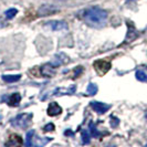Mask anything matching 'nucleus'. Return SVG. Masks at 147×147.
<instances>
[{
  "label": "nucleus",
  "mask_w": 147,
  "mask_h": 147,
  "mask_svg": "<svg viewBox=\"0 0 147 147\" xmlns=\"http://www.w3.org/2000/svg\"><path fill=\"white\" fill-rule=\"evenodd\" d=\"M83 19L85 23L92 28H103L107 21V12L98 7H91L84 11Z\"/></svg>",
  "instance_id": "obj_1"
},
{
  "label": "nucleus",
  "mask_w": 147,
  "mask_h": 147,
  "mask_svg": "<svg viewBox=\"0 0 147 147\" xmlns=\"http://www.w3.org/2000/svg\"><path fill=\"white\" fill-rule=\"evenodd\" d=\"M31 117H32V114H26V113H23V114H19L16 117L12 118L10 123H11V125L13 126L15 128L24 129L30 124Z\"/></svg>",
  "instance_id": "obj_2"
},
{
  "label": "nucleus",
  "mask_w": 147,
  "mask_h": 147,
  "mask_svg": "<svg viewBox=\"0 0 147 147\" xmlns=\"http://www.w3.org/2000/svg\"><path fill=\"white\" fill-rule=\"evenodd\" d=\"M44 28L49 29L50 31H62V30L67 29V23L61 20H51V21L45 22Z\"/></svg>",
  "instance_id": "obj_3"
},
{
  "label": "nucleus",
  "mask_w": 147,
  "mask_h": 147,
  "mask_svg": "<svg viewBox=\"0 0 147 147\" xmlns=\"http://www.w3.org/2000/svg\"><path fill=\"white\" fill-rule=\"evenodd\" d=\"M94 66H95L96 71L101 75H103L106 72H109V70L111 69V63L107 61H104V60H98L94 63Z\"/></svg>",
  "instance_id": "obj_4"
},
{
  "label": "nucleus",
  "mask_w": 147,
  "mask_h": 147,
  "mask_svg": "<svg viewBox=\"0 0 147 147\" xmlns=\"http://www.w3.org/2000/svg\"><path fill=\"white\" fill-rule=\"evenodd\" d=\"M90 105L98 114H104L105 112H107L111 109V105H109V104L102 103V102H96V101H92Z\"/></svg>",
  "instance_id": "obj_5"
},
{
  "label": "nucleus",
  "mask_w": 147,
  "mask_h": 147,
  "mask_svg": "<svg viewBox=\"0 0 147 147\" xmlns=\"http://www.w3.org/2000/svg\"><path fill=\"white\" fill-rule=\"evenodd\" d=\"M41 73L45 78H51L55 74V66H53L51 63H47L45 65L42 66Z\"/></svg>",
  "instance_id": "obj_6"
},
{
  "label": "nucleus",
  "mask_w": 147,
  "mask_h": 147,
  "mask_svg": "<svg viewBox=\"0 0 147 147\" xmlns=\"http://www.w3.org/2000/svg\"><path fill=\"white\" fill-rule=\"evenodd\" d=\"M61 113H62V107L58 103L52 102L49 105V107H48V115H50V116H57V115H59Z\"/></svg>",
  "instance_id": "obj_7"
},
{
  "label": "nucleus",
  "mask_w": 147,
  "mask_h": 147,
  "mask_svg": "<svg viewBox=\"0 0 147 147\" xmlns=\"http://www.w3.org/2000/svg\"><path fill=\"white\" fill-rule=\"evenodd\" d=\"M20 102H21V95L19 93L11 94L7 100V104H9L10 106H19Z\"/></svg>",
  "instance_id": "obj_8"
},
{
  "label": "nucleus",
  "mask_w": 147,
  "mask_h": 147,
  "mask_svg": "<svg viewBox=\"0 0 147 147\" xmlns=\"http://www.w3.org/2000/svg\"><path fill=\"white\" fill-rule=\"evenodd\" d=\"M65 54L64 53H61V54H57L53 59H52V61L50 62L52 65L55 66V67H58V66L62 65V64H64V63H66V62H69V59H62L63 57H64Z\"/></svg>",
  "instance_id": "obj_9"
},
{
  "label": "nucleus",
  "mask_w": 147,
  "mask_h": 147,
  "mask_svg": "<svg viewBox=\"0 0 147 147\" xmlns=\"http://www.w3.org/2000/svg\"><path fill=\"white\" fill-rule=\"evenodd\" d=\"M54 11H57L55 8L51 7L49 5H44V6H42V7L39 9L38 13H39V16H49L51 15L52 12H54Z\"/></svg>",
  "instance_id": "obj_10"
},
{
  "label": "nucleus",
  "mask_w": 147,
  "mask_h": 147,
  "mask_svg": "<svg viewBox=\"0 0 147 147\" xmlns=\"http://www.w3.org/2000/svg\"><path fill=\"white\" fill-rule=\"evenodd\" d=\"M22 140L20 136H17V135H12L10 137V140L6 143L7 146H17V145H21Z\"/></svg>",
  "instance_id": "obj_11"
},
{
  "label": "nucleus",
  "mask_w": 147,
  "mask_h": 147,
  "mask_svg": "<svg viewBox=\"0 0 147 147\" xmlns=\"http://www.w3.org/2000/svg\"><path fill=\"white\" fill-rule=\"evenodd\" d=\"M21 79V75L20 74H17V75H6L3 74L2 75V80L7 83H13V82L19 81Z\"/></svg>",
  "instance_id": "obj_12"
},
{
  "label": "nucleus",
  "mask_w": 147,
  "mask_h": 147,
  "mask_svg": "<svg viewBox=\"0 0 147 147\" xmlns=\"http://www.w3.org/2000/svg\"><path fill=\"white\" fill-rule=\"evenodd\" d=\"M136 37H137L136 30L134 29V27L131 28V26H129V27H128V32H127V37H126L125 41L126 42H131V41H133Z\"/></svg>",
  "instance_id": "obj_13"
},
{
  "label": "nucleus",
  "mask_w": 147,
  "mask_h": 147,
  "mask_svg": "<svg viewBox=\"0 0 147 147\" xmlns=\"http://www.w3.org/2000/svg\"><path fill=\"white\" fill-rule=\"evenodd\" d=\"M97 91H98L97 85L94 84V83H90V84L88 85V88H86V94L90 96L95 95L96 93H97Z\"/></svg>",
  "instance_id": "obj_14"
},
{
  "label": "nucleus",
  "mask_w": 147,
  "mask_h": 147,
  "mask_svg": "<svg viewBox=\"0 0 147 147\" xmlns=\"http://www.w3.org/2000/svg\"><path fill=\"white\" fill-rule=\"evenodd\" d=\"M136 79L140 82H147V74L143 71V70H137L136 73H135Z\"/></svg>",
  "instance_id": "obj_15"
},
{
  "label": "nucleus",
  "mask_w": 147,
  "mask_h": 147,
  "mask_svg": "<svg viewBox=\"0 0 147 147\" xmlns=\"http://www.w3.org/2000/svg\"><path fill=\"white\" fill-rule=\"evenodd\" d=\"M34 135H36V133L33 129H31L29 132L27 133V138H26V145L27 146H32L33 144H32V140L34 138Z\"/></svg>",
  "instance_id": "obj_16"
},
{
  "label": "nucleus",
  "mask_w": 147,
  "mask_h": 147,
  "mask_svg": "<svg viewBox=\"0 0 147 147\" xmlns=\"http://www.w3.org/2000/svg\"><path fill=\"white\" fill-rule=\"evenodd\" d=\"M17 13H18V10L16 8H10L5 12V16H6L7 19H13Z\"/></svg>",
  "instance_id": "obj_17"
},
{
  "label": "nucleus",
  "mask_w": 147,
  "mask_h": 147,
  "mask_svg": "<svg viewBox=\"0 0 147 147\" xmlns=\"http://www.w3.org/2000/svg\"><path fill=\"white\" fill-rule=\"evenodd\" d=\"M81 137H82V143L83 144H88L90 143V137H91V134L88 131H82L81 133Z\"/></svg>",
  "instance_id": "obj_18"
},
{
  "label": "nucleus",
  "mask_w": 147,
  "mask_h": 147,
  "mask_svg": "<svg viewBox=\"0 0 147 147\" xmlns=\"http://www.w3.org/2000/svg\"><path fill=\"white\" fill-rule=\"evenodd\" d=\"M88 132H90L92 137H98V136H100V133L96 129L95 125H94L93 123H90V131H88Z\"/></svg>",
  "instance_id": "obj_19"
},
{
  "label": "nucleus",
  "mask_w": 147,
  "mask_h": 147,
  "mask_svg": "<svg viewBox=\"0 0 147 147\" xmlns=\"http://www.w3.org/2000/svg\"><path fill=\"white\" fill-rule=\"evenodd\" d=\"M118 124H119V119L115 116H112L111 117V126L112 127H117Z\"/></svg>",
  "instance_id": "obj_20"
},
{
  "label": "nucleus",
  "mask_w": 147,
  "mask_h": 147,
  "mask_svg": "<svg viewBox=\"0 0 147 147\" xmlns=\"http://www.w3.org/2000/svg\"><path fill=\"white\" fill-rule=\"evenodd\" d=\"M55 128V126H54V124H52V123H49V124H47V125L44 126V132H51V131H53Z\"/></svg>",
  "instance_id": "obj_21"
},
{
  "label": "nucleus",
  "mask_w": 147,
  "mask_h": 147,
  "mask_svg": "<svg viewBox=\"0 0 147 147\" xmlns=\"http://www.w3.org/2000/svg\"><path fill=\"white\" fill-rule=\"evenodd\" d=\"M82 71H83V67L82 66H76V69H75V71H74V78H78L80 74L82 73Z\"/></svg>",
  "instance_id": "obj_22"
},
{
  "label": "nucleus",
  "mask_w": 147,
  "mask_h": 147,
  "mask_svg": "<svg viewBox=\"0 0 147 147\" xmlns=\"http://www.w3.org/2000/svg\"><path fill=\"white\" fill-rule=\"evenodd\" d=\"M64 134H65L66 136H73V135H74V133L72 132V131H69V129H67V131H65V132H64Z\"/></svg>",
  "instance_id": "obj_23"
},
{
  "label": "nucleus",
  "mask_w": 147,
  "mask_h": 147,
  "mask_svg": "<svg viewBox=\"0 0 147 147\" xmlns=\"http://www.w3.org/2000/svg\"><path fill=\"white\" fill-rule=\"evenodd\" d=\"M1 119H2V114L0 113V121H1Z\"/></svg>",
  "instance_id": "obj_24"
},
{
  "label": "nucleus",
  "mask_w": 147,
  "mask_h": 147,
  "mask_svg": "<svg viewBox=\"0 0 147 147\" xmlns=\"http://www.w3.org/2000/svg\"><path fill=\"white\" fill-rule=\"evenodd\" d=\"M145 117L147 118V111H146V113H145Z\"/></svg>",
  "instance_id": "obj_25"
},
{
  "label": "nucleus",
  "mask_w": 147,
  "mask_h": 147,
  "mask_svg": "<svg viewBox=\"0 0 147 147\" xmlns=\"http://www.w3.org/2000/svg\"><path fill=\"white\" fill-rule=\"evenodd\" d=\"M127 1H129V2H132V1H135V0H127Z\"/></svg>",
  "instance_id": "obj_26"
},
{
  "label": "nucleus",
  "mask_w": 147,
  "mask_h": 147,
  "mask_svg": "<svg viewBox=\"0 0 147 147\" xmlns=\"http://www.w3.org/2000/svg\"><path fill=\"white\" fill-rule=\"evenodd\" d=\"M146 146H147V144H146Z\"/></svg>",
  "instance_id": "obj_27"
}]
</instances>
